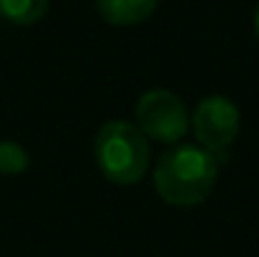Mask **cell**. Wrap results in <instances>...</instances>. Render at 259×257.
<instances>
[{
  "label": "cell",
  "mask_w": 259,
  "mask_h": 257,
  "mask_svg": "<svg viewBox=\"0 0 259 257\" xmlns=\"http://www.w3.org/2000/svg\"><path fill=\"white\" fill-rule=\"evenodd\" d=\"M30 157L15 141H0V174H20L28 169Z\"/></svg>",
  "instance_id": "cell-7"
},
{
  "label": "cell",
  "mask_w": 259,
  "mask_h": 257,
  "mask_svg": "<svg viewBox=\"0 0 259 257\" xmlns=\"http://www.w3.org/2000/svg\"><path fill=\"white\" fill-rule=\"evenodd\" d=\"M219 176L217 157L199 144H176L156 159L154 189L171 207L201 204Z\"/></svg>",
  "instance_id": "cell-1"
},
{
  "label": "cell",
  "mask_w": 259,
  "mask_h": 257,
  "mask_svg": "<svg viewBox=\"0 0 259 257\" xmlns=\"http://www.w3.org/2000/svg\"><path fill=\"white\" fill-rule=\"evenodd\" d=\"M254 30H257V35H259V5H257V10H254Z\"/></svg>",
  "instance_id": "cell-8"
},
{
  "label": "cell",
  "mask_w": 259,
  "mask_h": 257,
  "mask_svg": "<svg viewBox=\"0 0 259 257\" xmlns=\"http://www.w3.org/2000/svg\"><path fill=\"white\" fill-rule=\"evenodd\" d=\"M136 129L156 144H181L189 134V111L169 88H151L139 96L134 106Z\"/></svg>",
  "instance_id": "cell-3"
},
{
  "label": "cell",
  "mask_w": 259,
  "mask_h": 257,
  "mask_svg": "<svg viewBox=\"0 0 259 257\" xmlns=\"http://www.w3.org/2000/svg\"><path fill=\"white\" fill-rule=\"evenodd\" d=\"M93 159L98 171L118 187L139 184L151 164L149 139L131 121H108L93 139Z\"/></svg>",
  "instance_id": "cell-2"
},
{
  "label": "cell",
  "mask_w": 259,
  "mask_h": 257,
  "mask_svg": "<svg viewBox=\"0 0 259 257\" xmlns=\"http://www.w3.org/2000/svg\"><path fill=\"white\" fill-rule=\"evenodd\" d=\"M48 13V0H0V15L15 25H33Z\"/></svg>",
  "instance_id": "cell-6"
},
{
  "label": "cell",
  "mask_w": 259,
  "mask_h": 257,
  "mask_svg": "<svg viewBox=\"0 0 259 257\" xmlns=\"http://www.w3.org/2000/svg\"><path fill=\"white\" fill-rule=\"evenodd\" d=\"M189 129L194 131V139L201 149H206L217 159H224L229 146L239 136L242 114L237 103L227 96H204L189 116Z\"/></svg>",
  "instance_id": "cell-4"
},
{
  "label": "cell",
  "mask_w": 259,
  "mask_h": 257,
  "mask_svg": "<svg viewBox=\"0 0 259 257\" xmlns=\"http://www.w3.org/2000/svg\"><path fill=\"white\" fill-rule=\"evenodd\" d=\"M159 0H96V10L111 25H136L156 10Z\"/></svg>",
  "instance_id": "cell-5"
}]
</instances>
